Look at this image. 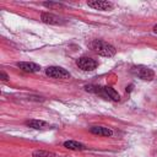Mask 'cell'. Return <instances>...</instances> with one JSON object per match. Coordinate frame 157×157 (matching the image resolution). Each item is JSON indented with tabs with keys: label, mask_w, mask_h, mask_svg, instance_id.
<instances>
[{
	"label": "cell",
	"mask_w": 157,
	"mask_h": 157,
	"mask_svg": "<svg viewBox=\"0 0 157 157\" xmlns=\"http://www.w3.org/2000/svg\"><path fill=\"white\" fill-rule=\"evenodd\" d=\"M43 5L47 7H64L61 4H56V2H44Z\"/></svg>",
	"instance_id": "obj_13"
},
{
	"label": "cell",
	"mask_w": 157,
	"mask_h": 157,
	"mask_svg": "<svg viewBox=\"0 0 157 157\" xmlns=\"http://www.w3.org/2000/svg\"><path fill=\"white\" fill-rule=\"evenodd\" d=\"M153 32H155V33H157V25H155V26H153Z\"/></svg>",
	"instance_id": "obj_15"
},
{
	"label": "cell",
	"mask_w": 157,
	"mask_h": 157,
	"mask_svg": "<svg viewBox=\"0 0 157 157\" xmlns=\"http://www.w3.org/2000/svg\"><path fill=\"white\" fill-rule=\"evenodd\" d=\"M0 77H1V80H2V81H6V80L9 78V77H7V75H6L4 71H1V74H0Z\"/></svg>",
	"instance_id": "obj_14"
},
{
	"label": "cell",
	"mask_w": 157,
	"mask_h": 157,
	"mask_svg": "<svg viewBox=\"0 0 157 157\" xmlns=\"http://www.w3.org/2000/svg\"><path fill=\"white\" fill-rule=\"evenodd\" d=\"M87 5L90 7H93L96 10H102V11L113 9V4L109 1H104V0H91V1H87Z\"/></svg>",
	"instance_id": "obj_5"
},
{
	"label": "cell",
	"mask_w": 157,
	"mask_h": 157,
	"mask_svg": "<svg viewBox=\"0 0 157 157\" xmlns=\"http://www.w3.org/2000/svg\"><path fill=\"white\" fill-rule=\"evenodd\" d=\"M64 146L69 150H72V151H82V150H86V146L81 142H77V141H74V140H69V141H65L64 142Z\"/></svg>",
	"instance_id": "obj_9"
},
{
	"label": "cell",
	"mask_w": 157,
	"mask_h": 157,
	"mask_svg": "<svg viewBox=\"0 0 157 157\" xmlns=\"http://www.w3.org/2000/svg\"><path fill=\"white\" fill-rule=\"evenodd\" d=\"M40 20L44 23H48V25H61V23H64V21L59 16H56L54 13H49V12H43L40 15Z\"/></svg>",
	"instance_id": "obj_6"
},
{
	"label": "cell",
	"mask_w": 157,
	"mask_h": 157,
	"mask_svg": "<svg viewBox=\"0 0 157 157\" xmlns=\"http://www.w3.org/2000/svg\"><path fill=\"white\" fill-rule=\"evenodd\" d=\"M33 157H56L55 153L53 152H49V151H43V150H38V151H34L32 153Z\"/></svg>",
	"instance_id": "obj_12"
},
{
	"label": "cell",
	"mask_w": 157,
	"mask_h": 157,
	"mask_svg": "<svg viewBox=\"0 0 157 157\" xmlns=\"http://www.w3.org/2000/svg\"><path fill=\"white\" fill-rule=\"evenodd\" d=\"M131 74L137 76L141 80H145V81H151L153 77H155V72L152 69L147 67V66H144V65H135L131 67Z\"/></svg>",
	"instance_id": "obj_2"
},
{
	"label": "cell",
	"mask_w": 157,
	"mask_h": 157,
	"mask_svg": "<svg viewBox=\"0 0 157 157\" xmlns=\"http://www.w3.org/2000/svg\"><path fill=\"white\" fill-rule=\"evenodd\" d=\"M17 66L26 71V72H38L40 70V66L36 63H31V61H21V63H17Z\"/></svg>",
	"instance_id": "obj_7"
},
{
	"label": "cell",
	"mask_w": 157,
	"mask_h": 157,
	"mask_svg": "<svg viewBox=\"0 0 157 157\" xmlns=\"http://www.w3.org/2000/svg\"><path fill=\"white\" fill-rule=\"evenodd\" d=\"M76 65L83 71H92L98 66V63L88 56H81L76 60Z\"/></svg>",
	"instance_id": "obj_3"
},
{
	"label": "cell",
	"mask_w": 157,
	"mask_h": 157,
	"mask_svg": "<svg viewBox=\"0 0 157 157\" xmlns=\"http://www.w3.org/2000/svg\"><path fill=\"white\" fill-rule=\"evenodd\" d=\"M103 91H104V97L105 98H110L113 101H119L120 99V96L119 93L110 86H104L103 87Z\"/></svg>",
	"instance_id": "obj_10"
},
{
	"label": "cell",
	"mask_w": 157,
	"mask_h": 157,
	"mask_svg": "<svg viewBox=\"0 0 157 157\" xmlns=\"http://www.w3.org/2000/svg\"><path fill=\"white\" fill-rule=\"evenodd\" d=\"M45 74L53 78H69L70 77V72L60 66H49L45 70Z\"/></svg>",
	"instance_id": "obj_4"
},
{
	"label": "cell",
	"mask_w": 157,
	"mask_h": 157,
	"mask_svg": "<svg viewBox=\"0 0 157 157\" xmlns=\"http://www.w3.org/2000/svg\"><path fill=\"white\" fill-rule=\"evenodd\" d=\"M26 125L28 128H32V129H45L48 128V123L43 121V120H37V119H32V120H27L26 121Z\"/></svg>",
	"instance_id": "obj_11"
},
{
	"label": "cell",
	"mask_w": 157,
	"mask_h": 157,
	"mask_svg": "<svg viewBox=\"0 0 157 157\" xmlns=\"http://www.w3.org/2000/svg\"><path fill=\"white\" fill-rule=\"evenodd\" d=\"M90 131L94 135H101V136H112L113 135V131L104 126H92V128H90Z\"/></svg>",
	"instance_id": "obj_8"
},
{
	"label": "cell",
	"mask_w": 157,
	"mask_h": 157,
	"mask_svg": "<svg viewBox=\"0 0 157 157\" xmlns=\"http://www.w3.org/2000/svg\"><path fill=\"white\" fill-rule=\"evenodd\" d=\"M91 48L98 54V55H102V56H113L115 54V48L104 42V40H101V39H96L91 43Z\"/></svg>",
	"instance_id": "obj_1"
}]
</instances>
